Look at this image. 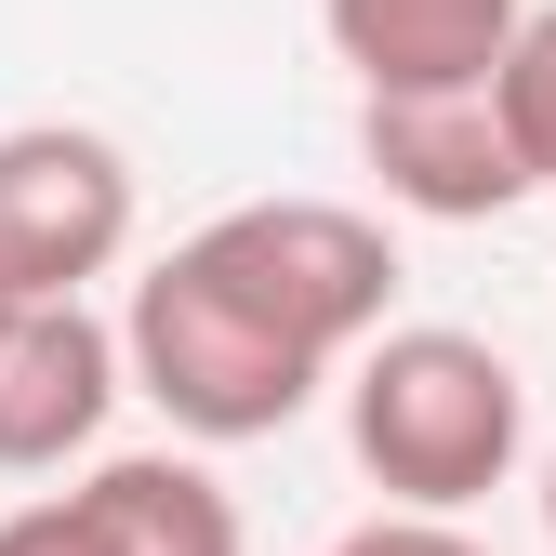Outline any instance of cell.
Here are the masks:
<instances>
[{
  "mask_svg": "<svg viewBox=\"0 0 556 556\" xmlns=\"http://www.w3.org/2000/svg\"><path fill=\"white\" fill-rule=\"evenodd\" d=\"M543 543H556V451H543Z\"/></svg>",
  "mask_w": 556,
  "mask_h": 556,
  "instance_id": "11",
  "label": "cell"
},
{
  "mask_svg": "<svg viewBox=\"0 0 556 556\" xmlns=\"http://www.w3.org/2000/svg\"><path fill=\"white\" fill-rule=\"evenodd\" d=\"M331 556H491V543H477L464 517H358Z\"/></svg>",
  "mask_w": 556,
  "mask_h": 556,
  "instance_id": "10",
  "label": "cell"
},
{
  "mask_svg": "<svg viewBox=\"0 0 556 556\" xmlns=\"http://www.w3.org/2000/svg\"><path fill=\"white\" fill-rule=\"evenodd\" d=\"M119 397H132L119 318H93V305H14L0 318V477L80 464Z\"/></svg>",
  "mask_w": 556,
  "mask_h": 556,
  "instance_id": "4",
  "label": "cell"
},
{
  "mask_svg": "<svg viewBox=\"0 0 556 556\" xmlns=\"http://www.w3.org/2000/svg\"><path fill=\"white\" fill-rule=\"evenodd\" d=\"M0 318H14V292H0Z\"/></svg>",
  "mask_w": 556,
  "mask_h": 556,
  "instance_id": "12",
  "label": "cell"
},
{
  "mask_svg": "<svg viewBox=\"0 0 556 556\" xmlns=\"http://www.w3.org/2000/svg\"><path fill=\"white\" fill-rule=\"evenodd\" d=\"M358 160H371V186L397 199V213H425V226H504L517 199H543L491 93H397V106H358Z\"/></svg>",
  "mask_w": 556,
  "mask_h": 556,
  "instance_id": "5",
  "label": "cell"
},
{
  "mask_svg": "<svg viewBox=\"0 0 556 556\" xmlns=\"http://www.w3.org/2000/svg\"><path fill=\"white\" fill-rule=\"evenodd\" d=\"M344 451L384 491V517H464L491 504L530 451V384L491 331L397 318L358 371H344Z\"/></svg>",
  "mask_w": 556,
  "mask_h": 556,
  "instance_id": "2",
  "label": "cell"
},
{
  "mask_svg": "<svg viewBox=\"0 0 556 556\" xmlns=\"http://www.w3.org/2000/svg\"><path fill=\"white\" fill-rule=\"evenodd\" d=\"M132 252V160L93 119H14L0 132V292L14 305H93V278Z\"/></svg>",
  "mask_w": 556,
  "mask_h": 556,
  "instance_id": "3",
  "label": "cell"
},
{
  "mask_svg": "<svg viewBox=\"0 0 556 556\" xmlns=\"http://www.w3.org/2000/svg\"><path fill=\"white\" fill-rule=\"evenodd\" d=\"M397 239L358 199H239L199 239H173L119 305L132 397L173 410V438L252 451L305 425L318 384H344L397 331Z\"/></svg>",
  "mask_w": 556,
  "mask_h": 556,
  "instance_id": "1",
  "label": "cell"
},
{
  "mask_svg": "<svg viewBox=\"0 0 556 556\" xmlns=\"http://www.w3.org/2000/svg\"><path fill=\"white\" fill-rule=\"evenodd\" d=\"M80 504L119 556H252L239 543V504H226V477L199 464V451H106L80 477Z\"/></svg>",
  "mask_w": 556,
  "mask_h": 556,
  "instance_id": "7",
  "label": "cell"
},
{
  "mask_svg": "<svg viewBox=\"0 0 556 556\" xmlns=\"http://www.w3.org/2000/svg\"><path fill=\"white\" fill-rule=\"evenodd\" d=\"M0 556H119V543L93 530V504H80V491H40V504L0 517Z\"/></svg>",
  "mask_w": 556,
  "mask_h": 556,
  "instance_id": "9",
  "label": "cell"
},
{
  "mask_svg": "<svg viewBox=\"0 0 556 556\" xmlns=\"http://www.w3.org/2000/svg\"><path fill=\"white\" fill-rule=\"evenodd\" d=\"M491 106H504V132H517V160H530V186H556V0L517 27V53H504V80H491Z\"/></svg>",
  "mask_w": 556,
  "mask_h": 556,
  "instance_id": "8",
  "label": "cell"
},
{
  "mask_svg": "<svg viewBox=\"0 0 556 556\" xmlns=\"http://www.w3.org/2000/svg\"><path fill=\"white\" fill-rule=\"evenodd\" d=\"M543 0H318V27L344 53L358 106H397V93H491L517 27Z\"/></svg>",
  "mask_w": 556,
  "mask_h": 556,
  "instance_id": "6",
  "label": "cell"
}]
</instances>
